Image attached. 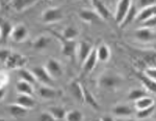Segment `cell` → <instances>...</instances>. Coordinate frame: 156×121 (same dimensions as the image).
Returning <instances> with one entry per match:
<instances>
[{
    "label": "cell",
    "mask_w": 156,
    "mask_h": 121,
    "mask_svg": "<svg viewBox=\"0 0 156 121\" xmlns=\"http://www.w3.org/2000/svg\"><path fill=\"white\" fill-rule=\"evenodd\" d=\"M11 52L12 51H11V50H9V49H4V48L0 49V62L4 64V63L6 62V60L9 59Z\"/></svg>",
    "instance_id": "74e56055"
},
{
    "label": "cell",
    "mask_w": 156,
    "mask_h": 121,
    "mask_svg": "<svg viewBox=\"0 0 156 121\" xmlns=\"http://www.w3.org/2000/svg\"><path fill=\"white\" fill-rule=\"evenodd\" d=\"M96 52L98 61H100V62H107L110 59V49L107 45L101 44L96 49Z\"/></svg>",
    "instance_id": "4316f807"
},
{
    "label": "cell",
    "mask_w": 156,
    "mask_h": 121,
    "mask_svg": "<svg viewBox=\"0 0 156 121\" xmlns=\"http://www.w3.org/2000/svg\"><path fill=\"white\" fill-rule=\"evenodd\" d=\"M28 60L22 54H19L17 52H11L9 59L4 63L6 67L12 68V69H20V68L24 67L27 64Z\"/></svg>",
    "instance_id": "5b68a950"
},
{
    "label": "cell",
    "mask_w": 156,
    "mask_h": 121,
    "mask_svg": "<svg viewBox=\"0 0 156 121\" xmlns=\"http://www.w3.org/2000/svg\"><path fill=\"white\" fill-rule=\"evenodd\" d=\"M154 16V13H153V7L149 6V7H145V9H142L140 12L137 13L136 16V21L138 23H143V22L147 21L148 19H150L151 17Z\"/></svg>",
    "instance_id": "f1b7e54d"
},
{
    "label": "cell",
    "mask_w": 156,
    "mask_h": 121,
    "mask_svg": "<svg viewBox=\"0 0 156 121\" xmlns=\"http://www.w3.org/2000/svg\"><path fill=\"white\" fill-rule=\"evenodd\" d=\"M103 1H104V0H103Z\"/></svg>",
    "instance_id": "ee69618b"
},
{
    "label": "cell",
    "mask_w": 156,
    "mask_h": 121,
    "mask_svg": "<svg viewBox=\"0 0 156 121\" xmlns=\"http://www.w3.org/2000/svg\"><path fill=\"white\" fill-rule=\"evenodd\" d=\"M39 0H12L11 6L16 12H23L36 4Z\"/></svg>",
    "instance_id": "e0dca14e"
},
{
    "label": "cell",
    "mask_w": 156,
    "mask_h": 121,
    "mask_svg": "<svg viewBox=\"0 0 156 121\" xmlns=\"http://www.w3.org/2000/svg\"><path fill=\"white\" fill-rule=\"evenodd\" d=\"M31 71L34 72V76L37 82H40L42 85H47V86H53L54 79L51 77V75L49 74L48 71L46 70L45 66H37L34 67L31 69Z\"/></svg>",
    "instance_id": "277c9868"
},
{
    "label": "cell",
    "mask_w": 156,
    "mask_h": 121,
    "mask_svg": "<svg viewBox=\"0 0 156 121\" xmlns=\"http://www.w3.org/2000/svg\"><path fill=\"white\" fill-rule=\"evenodd\" d=\"M7 82H9V75L5 72H0V88L5 87Z\"/></svg>",
    "instance_id": "ab89813d"
},
{
    "label": "cell",
    "mask_w": 156,
    "mask_h": 121,
    "mask_svg": "<svg viewBox=\"0 0 156 121\" xmlns=\"http://www.w3.org/2000/svg\"><path fill=\"white\" fill-rule=\"evenodd\" d=\"M122 82V79L114 72H105L100 76L98 84L105 90H115Z\"/></svg>",
    "instance_id": "6da1fadb"
},
{
    "label": "cell",
    "mask_w": 156,
    "mask_h": 121,
    "mask_svg": "<svg viewBox=\"0 0 156 121\" xmlns=\"http://www.w3.org/2000/svg\"><path fill=\"white\" fill-rule=\"evenodd\" d=\"M16 103L22 105V107L26 108L28 110H31L36 107V100L32 97V95H27V94H18V96L16 98Z\"/></svg>",
    "instance_id": "2e32d148"
},
{
    "label": "cell",
    "mask_w": 156,
    "mask_h": 121,
    "mask_svg": "<svg viewBox=\"0 0 156 121\" xmlns=\"http://www.w3.org/2000/svg\"><path fill=\"white\" fill-rule=\"evenodd\" d=\"M45 68L53 79H58L64 74V68H62L59 61H57L56 59L51 57V59L47 60L46 64H45Z\"/></svg>",
    "instance_id": "3957f363"
},
{
    "label": "cell",
    "mask_w": 156,
    "mask_h": 121,
    "mask_svg": "<svg viewBox=\"0 0 156 121\" xmlns=\"http://www.w3.org/2000/svg\"><path fill=\"white\" fill-rule=\"evenodd\" d=\"M28 37V29L25 26L24 24H17L12 27L11 38L14 42L20 43V42H24L25 40Z\"/></svg>",
    "instance_id": "ba28073f"
},
{
    "label": "cell",
    "mask_w": 156,
    "mask_h": 121,
    "mask_svg": "<svg viewBox=\"0 0 156 121\" xmlns=\"http://www.w3.org/2000/svg\"><path fill=\"white\" fill-rule=\"evenodd\" d=\"M16 90L18 94H27V95H34V85L30 82H24V80H19L16 84Z\"/></svg>",
    "instance_id": "603a6c76"
},
{
    "label": "cell",
    "mask_w": 156,
    "mask_h": 121,
    "mask_svg": "<svg viewBox=\"0 0 156 121\" xmlns=\"http://www.w3.org/2000/svg\"><path fill=\"white\" fill-rule=\"evenodd\" d=\"M48 111L53 116L54 120H66L67 111L65 110V108L60 105H54V107L48 108Z\"/></svg>",
    "instance_id": "83f0119b"
},
{
    "label": "cell",
    "mask_w": 156,
    "mask_h": 121,
    "mask_svg": "<svg viewBox=\"0 0 156 121\" xmlns=\"http://www.w3.org/2000/svg\"><path fill=\"white\" fill-rule=\"evenodd\" d=\"M37 93H39L40 97H42L43 99H46V100H51L56 97V90L52 86L41 85L39 87Z\"/></svg>",
    "instance_id": "9a60e30c"
},
{
    "label": "cell",
    "mask_w": 156,
    "mask_h": 121,
    "mask_svg": "<svg viewBox=\"0 0 156 121\" xmlns=\"http://www.w3.org/2000/svg\"><path fill=\"white\" fill-rule=\"evenodd\" d=\"M155 111V107L154 105H151L149 108H146V109H142V110H137L136 112V118L140 120H144V119H148L151 116L153 115Z\"/></svg>",
    "instance_id": "1f68e13d"
},
{
    "label": "cell",
    "mask_w": 156,
    "mask_h": 121,
    "mask_svg": "<svg viewBox=\"0 0 156 121\" xmlns=\"http://www.w3.org/2000/svg\"><path fill=\"white\" fill-rule=\"evenodd\" d=\"M98 62V57H97V52L96 50L93 49V51L90 52V54L85 59V61L82 63V70L85 73H90L95 69Z\"/></svg>",
    "instance_id": "5bb4252c"
},
{
    "label": "cell",
    "mask_w": 156,
    "mask_h": 121,
    "mask_svg": "<svg viewBox=\"0 0 156 121\" xmlns=\"http://www.w3.org/2000/svg\"><path fill=\"white\" fill-rule=\"evenodd\" d=\"M5 95H6V90H5V88H4V87L0 88V101L4 99Z\"/></svg>",
    "instance_id": "60d3db41"
},
{
    "label": "cell",
    "mask_w": 156,
    "mask_h": 121,
    "mask_svg": "<svg viewBox=\"0 0 156 121\" xmlns=\"http://www.w3.org/2000/svg\"><path fill=\"white\" fill-rule=\"evenodd\" d=\"M84 119L83 114L79 110H71L68 111L66 114V120L68 121H82Z\"/></svg>",
    "instance_id": "d6a6232c"
},
{
    "label": "cell",
    "mask_w": 156,
    "mask_h": 121,
    "mask_svg": "<svg viewBox=\"0 0 156 121\" xmlns=\"http://www.w3.org/2000/svg\"><path fill=\"white\" fill-rule=\"evenodd\" d=\"M78 37V30L74 26H67L62 30V38L67 40H75Z\"/></svg>",
    "instance_id": "836d02e7"
},
{
    "label": "cell",
    "mask_w": 156,
    "mask_h": 121,
    "mask_svg": "<svg viewBox=\"0 0 156 121\" xmlns=\"http://www.w3.org/2000/svg\"><path fill=\"white\" fill-rule=\"evenodd\" d=\"M148 95V91L145 89H142V88H135V89H132L128 94V99L131 100V101H136L140 98L147 96Z\"/></svg>",
    "instance_id": "4dcf8cb0"
},
{
    "label": "cell",
    "mask_w": 156,
    "mask_h": 121,
    "mask_svg": "<svg viewBox=\"0 0 156 121\" xmlns=\"http://www.w3.org/2000/svg\"><path fill=\"white\" fill-rule=\"evenodd\" d=\"M39 120H41V121H53L54 118H53V116H52L51 113H50L49 111L47 110V111H45V112H42L41 114H40Z\"/></svg>",
    "instance_id": "d590c367"
},
{
    "label": "cell",
    "mask_w": 156,
    "mask_h": 121,
    "mask_svg": "<svg viewBox=\"0 0 156 121\" xmlns=\"http://www.w3.org/2000/svg\"><path fill=\"white\" fill-rule=\"evenodd\" d=\"M135 38L142 42H149L151 40H153L154 34H153V31H152V28L142 26L140 29H137L136 31H135Z\"/></svg>",
    "instance_id": "ac0fdd59"
},
{
    "label": "cell",
    "mask_w": 156,
    "mask_h": 121,
    "mask_svg": "<svg viewBox=\"0 0 156 121\" xmlns=\"http://www.w3.org/2000/svg\"><path fill=\"white\" fill-rule=\"evenodd\" d=\"M92 51H93V47L89 42H85V41L79 42L77 45V51H76L78 61L82 64Z\"/></svg>",
    "instance_id": "8fae6325"
},
{
    "label": "cell",
    "mask_w": 156,
    "mask_h": 121,
    "mask_svg": "<svg viewBox=\"0 0 156 121\" xmlns=\"http://www.w3.org/2000/svg\"><path fill=\"white\" fill-rule=\"evenodd\" d=\"M144 74H146L147 76H149L150 79H152L156 82V67H148L145 70Z\"/></svg>",
    "instance_id": "8d00e7d4"
},
{
    "label": "cell",
    "mask_w": 156,
    "mask_h": 121,
    "mask_svg": "<svg viewBox=\"0 0 156 121\" xmlns=\"http://www.w3.org/2000/svg\"><path fill=\"white\" fill-rule=\"evenodd\" d=\"M78 16L82 21L87 22V23H100L103 20L95 11L87 9H80L79 13H78Z\"/></svg>",
    "instance_id": "9c48e42d"
},
{
    "label": "cell",
    "mask_w": 156,
    "mask_h": 121,
    "mask_svg": "<svg viewBox=\"0 0 156 121\" xmlns=\"http://www.w3.org/2000/svg\"><path fill=\"white\" fill-rule=\"evenodd\" d=\"M101 120L102 121H112V120H114V118H112V117H107V116H103V117L101 118Z\"/></svg>",
    "instance_id": "b9f144b4"
},
{
    "label": "cell",
    "mask_w": 156,
    "mask_h": 121,
    "mask_svg": "<svg viewBox=\"0 0 156 121\" xmlns=\"http://www.w3.org/2000/svg\"><path fill=\"white\" fill-rule=\"evenodd\" d=\"M153 7V13H154V16L156 15V4H154V6H152Z\"/></svg>",
    "instance_id": "7bdbcfd3"
},
{
    "label": "cell",
    "mask_w": 156,
    "mask_h": 121,
    "mask_svg": "<svg viewBox=\"0 0 156 121\" xmlns=\"http://www.w3.org/2000/svg\"><path fill=\"white\" fill-rule=\"evenodd\" d=\"M154 4H156V0H138L137 6L142 9H145V7L152 6H154Z\"/></svg>",
    "instance_id": "e575fe53"
},
{
    "label": "cell",
    "mask_w": 156,
    "mask_h": 121,
    "mask_svg": "<svg viewBox=\"0 0 156 121\" xmlns=\"http://www.w3.org/2000/svg\"><path fill=\"white\" fill-rule=\"evenodd\" d=\"M51 43V39L47 36H39L32 42V48L34 50H44L48 48V46Z\"/></svg>",
    "instance_id": "7402d4cb"
},
{
    "label": "cell",
    "mask_w": 156,
    "mask_h": 121,
    "mask_svg": "<svg viewBox=\"0 0 156 121\" xmlns=\"http://www.w3.org/2000/svg\"><path fill=\"white\" fill-rule=\"evenodd\" d=\"M135 102V109L136 110H142L146 109V108H149L151 105H154V99L150 96H144L140 99H137Z\"/></svg>",
    "instance_id": "f546056e"
},
{
    "label": "cell",
    "mask_w": 156,
    "mask_h": 121,
    "mask_svg": "<svg viewBox=\"0 0 156 121\" xmlns=\"http://www.w3.org/2000/svg\"><path fill=\"white\" fill-rule=\"evenodd\" d=\"M69 92L78 102H83V86L80 85L79 82L73 80L69 84Z\"/></svg>",
    "instance_id": "7c38bea8"
},
{
    "label": "cell",
    "mask_w": 156,
    "mask_h": 121,
    "mask_svg": "<svg viewBox=\"0 0 156 121\" xmlns=\"http://www.w3.org/2000/svg\"><path fill=\"white\" fill-rule=\"evenodd\" d=\"M60 44H62V53L67 57H73L76 55L78 43L75 40H67L60 37Z\"/></svg>",
    "instance_id": "52a82bcc"
},
{
    "label": "cell",
    "mask_w": 156,
    "mask_h": 121,
    "mask_svg": "<svg viewBox=\"0 0 156 121\" xmlns=\"http://www.w3.org/2000/svg\"><path fill=\"white\" fill-rule=\"evenodd\" d=\"M7 112L9 113V115L15 119H22V118L26 117L28 115V109L22 107V105H18V103H14V105H6Z\"/></svg>",
    "instance_id": "30bf717a"
},
{
    "label": "cell",
    "mask_w": 156,
    "mask_h": 121,
    "mask_svg": "<svg viewBox=\"0 0 156 121\" xmlns=\"http://www.w3.org/2000/svg\"><path fill=\"white\" fill-rule=\"evenodd\" d=\"M140 79L142 82L143 86L148 92L156 94V82L153 80L152 79H150L149 76H147L146 74H142L140 76Z\"/></svg>",
    "instance_id": "484cf974"
},
{
    "label": "cell",
    "mask_w": 156,
    "mask_h": 121,
    "mask_svg": "<svg viewBox=\"0 0 156 121\" xmlns=\"http://www.w3.org/2000/svg\"><path fill=\"white\" fill-rule=\"evenodd\" d=\"M137 13H138L137 12V9L135 7V6L131 4V6H130L129 11L127 12L126 16L124 17V19H123L122 23L120 24V26L121 27H126L127 25H129L132 21H134V20L136 19Z\"/></svg>",
    "instance_id": "d4e9b609"
},
{
    "label": "cell",
    "mask_w": 156,
    "mask_h": 121,
    "mask_svg": "<svg viewBox=\"0 0 156 121\" xmlns=\"http://www.w3.org/2000/svg\"><path fill=\"white\" fill-rule=\"evenodd\" d=\"M83 102L87 103L89 107L93 108L94 110H100V105L98 103L96 97L93 95V93L83 86Z\"/></svg>",
    "instance_id": "ffe728a7"
},
{
    "label": "cell",
    "mask_w": 156,
    "mask_h": 121,
    "mask_svg": "<svg viewBox=\"0 0 156 121\" xmlns=\"http://www.w3.org/2000/svg\"><path fill=\"white\" fill-rule=\"evenodd\" d=\"M132 112L133 111L131 108L128 105H124V103L115 105L114 110H112V113L115 115L119 116V117H129V116L132 115Z\"/></svg>",
    "instance_id": "cb8c5ba5"
},
{
    "label": "cell",
    "mask_w": 156,
    "mask_h": 121,
    "mask_svg": "<svg viewBox=\"0 0 156 121\" xmlns=\"http://www.w3.org/2000/svg\"><path fill=\"white\" fill-rule=\"evenodd\" d=\"M94 11L99 15L103 20H108L110 18V12L104 3L103 0H90Z\"/></svg>",
    "instance_id": "4fadbf2b"
},
{
    "label": "cell",
    "mask_w": 156,
    "mask_h": 121,
    "mask_svg": "<svg viewBox=\"0 0 156 121\" xmlns=\"http://www.w3.org/2000/svg\"><path fill=\"white\" fill-rule=\"evenodd\" d=\"M143 26L149 27V28H154V27H156V15L153 17H151V18L148 19L147 21L143 22Z\"/></svg>",
    "instance_id": "f35d334b"
},
{
    "label": "cell",
    "mask_w": 156,
    "mask_h": 121,
    "mask_svg": "<svg viewBox=\"0 0 156 121\" xmlns=\"http://www.w3.org/2000/svg\"><path fill=\"white\" fill-rule=\"evenodd\" d=\"M17 75H18L20 80H24V82H30L31 85H34L37 82V79H36V76H34V72H32L31 70L26 69V68H24V67L18 69Z\"/></svg>",
    "instance_id": "44dd1931"
},
{
    "label": "cell",
    "mask_w": 156,
    "mask_h": 121,
    "mask_svg": "<svg viewBox=\"0 0 156 121\" xmlns=\"http://www.w3.org/2000/svg\"><path fill=\"white\" fill-rule=\"evenodd\" d=\"M132 2L131 0H119L115 7V23L121 24L124 19V17L126 16L127 12L129 11L130 6H131Z\"/></svg>",
    "instance_id": "8992f818"
},
{
    "label": "cell",
    "mask_w": 156,
    "mask_h": 121,
    "mask_svg": "<svg viewBox=\"0 0 156 121\" xmlns=\"http://www.w3.org/2000/svg\"><path fill=\"white\" fill-rule=\"evenodd\" d=\"M12 27L14 26L9 20L0 18V39L6 40L7 38H11Z\"/></svg>",
    "instance_id": "d6986e66"
},
{
    "label": "cell",
    "mask_w": 156,
    "mask_h": 121,
    "mask_svg": "<svg viewBox=\"0 0 156 121\" xmlns=\"http://www.w3.org/2000/svg\"><path fill=\"white\" fill-rule=\"evenodd\" d=\"M64 18V13L60 7H49L42 13V20L46 24H52L62 21Z\"/></svg>",
    "instance_id": "7a4b0ae2"
}]
</instances>
